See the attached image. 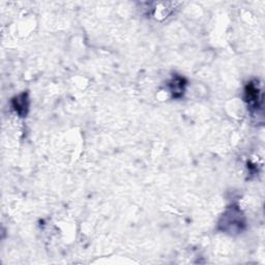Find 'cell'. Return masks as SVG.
Segmentation results:
<instances>
[{"instance_id": "obj_1", "label": "cell", "mask_w": 265, "mask_h": 265, "mask_svg": "<svg viewBox=\"0 0 265 265\" xmlns=\"http://www.w3.org/2000/svg\"><path fill=\"white\" fill-rule=\"evenodd\" d=\"M222 231L230 234L241 233L245 226V219L242 210L237 206L229 207L220 221Z\"/></svg>"}, {"instance_id": "obj_2", "label": "cell", "mask_w": 265, "mask_h": 265, "mask_svg": "<svg viewBox=\"0 0 265 265\" xmlns=\"http://www.w3.org/2000/svg\"><path fill=\"white\" fill-rule=\"evenodd\" d=\"M245 102H247V106L250 107V109H258L259 107V102H260V89L258 87V85L256 83H249L245 87Z\"/></svg>"}, {"instance_id": "obj_3", "label": "cell", "mask_w": 265, "mask_h": 265, "mask_svg": "<svg viewBox=\"0 0 265 265\" xmlns=\"http://www.w3.org/2000/svg\"><path fill=\"white\" fill-rule=\"evenodd\" d=\"M13 105L16 110V112L21 116L27 114L28 110V98L27 93H22L19 97H17L13 101Z\"/></svg>"}, {"instance_id": "obj_4", "label": "cell", "mask_w": 265, "mask_h": 265, "mask_svg": "<svg viewBox=\"0 0 265 265\" xmlns=\"http://www.w3.org/2000/svg\"><path fill=\"white\" fill-rule=\"evenodd\" d=\"M184 85H185V83H183V79L179 78V77L173 79L172 82H171L170 89L175 98H178L183 95V90H184Z\"/></svg>"}]
</instances>
